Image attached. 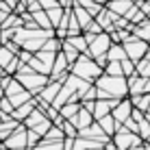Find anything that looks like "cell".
<instances>
[{
  "instance_id": "cell-1",
  "label": "cell",
  "mask_w": 150,
  "mask_h": 150,
  "mask_svg": "<svg viewBox=\"0 0 150 150\" xmlns=\"http://www.w3.org/2000/svg\"><path fill=\"white\" fill-rule=\"evenodd\" d=\"M68 70H70V74L79 76L83 81H89V83H94L98 76L102 74V68H98L96 61L91 59L89 54H79V59H76Z\"/></svg>"
},
{
  "instance_id": "cell-2",
  "label": "cell",
  "mask_w": 150,
  "mask_h": 150,
  "mask_svg": "<svg viewBox=\"0 0 150 150\" xmlns=\"http://www.w3.org/2000/svg\"><path fill=\"white\" fill-rule=\"evenodd\" d=\"M13 79L20 83V85L24 87V89H28L30 94H39L41 91V87L46 85L50 79H48V74H39V72H28V74H13Z\"/></svg>"
},
{
  "instance_id": "cell-3",
  "label": "cell",
  "mask_w": 150,
  "mask_h": 150,
  "mask_svg": "<svg viewBox=\"0 0 150 150\" xmlns=\"http://www.w3.org/2000/svg\"><path fill=\"white\" fill-rule=\"evenodd\" d=\"M122 48H124V52H126V57L131 61H139L144 54L148 52V48H150V44H146L144 39H139V37H135V35H128L126 39L122 41Z\"/></svg>"
},
{
  "instance_id": "cell-4",
  "label": "cell",
  "mask_w": 150,
  "mask_h": 150,
  "mask_svg": "<svg viewBox=\"0 0 150 150\" xmlns=\"http://www.w3.org/2000/svg\"><path fill=\"white\" fill-rule=\"evenodd\" d=\"M111 142L117 146V150H126V148H131V146H139L144 139L139 137L137 133H131V131H126L122 124H117L115 133L111 135Z\"/></svg>"
},
{
  "instance_id": "cell-5",
  "label": "cell",
  "mask_w": 150,
  "mask_h": 150,
  "mask_svg": "<svg viewBox=\"0 0 150 150\" xmlns=\"http://www.w3.org/2000/svg\"><path fill=\"white\" fill-rule=\"evenodd\" d=\"M0 144H2L4 148H9V150L26 148V126H24V124L20 122L18 126H15L13 131L9 133V137H7V139H2Z\"/></svg>"
},
{
  "instance_id": "cell-6",
  "label": "cell",
  "mask_w": 150,
  "mask_h": 150,
  "mask_svg": "<svg viewBox=\"0 0 150 150\" xmlns=\"http://www.w3.org/2000/svg\"><path fill=\"white\" fill-rule=\"evenodd\" d=\"M109 46H111L109 33H105V30H102V33H98L96 37L87 44V52H85V54H89L91 59H94V57H98V54H105Z\"/></svg>"
},
{
  "instance_id": "cell-7",
  "label": "cell",
  "mask_w": 150,
  "mask_h": 150,
  "mask_svg": "<svg viewBox=\"0 0 150 150\" xmlns=\"http://www.w3.org/2000/svg\"><path fill=\"white\" fill-rule=\"evenodd\" d=\"M131 111H133V102H131V98L128 96H124L120 98V100L115 102V107L111 109V115H113V120L115 122H124L126 117H131Z\"/></svg>"
},
{
  "instance_id": "cell-8",
  "label": "cell",
  "mask_w": 150,
  "mask_h": 150,
  "mask_svg": "<svg viewBox=\"0 0 150 150\" xmlns=\"http://www.w3.org/2000/svg\"><path fill=\"white\" fill-rule=\"evenodd\" d=\"M70 122L74 124V128H76V131H81V128L89 126V124L94 122V115H91V113L87 111V109H83V107H81V109H79V113H76L74 117H70Z\"/></svg>"
},
{
  "instance_id": "cell-9",
  "label": "cell",
  "mask_w": 150,
  "mask_h": 150,
  "mask_svg": "<svg viewBox=\"0 0 150 150\" xmlns=\"http://www.w3.org/2000/svg\"><path fill=\"white\" fill-rule=\"evenodd\" d=\"M131 33L135 35V37L144 39L146 44H150V20L146 18V20H142L139 24H133V26H131Z\"/></svg>"
},
{
  "instance_id": "cell-10",
  "label": "cell",
  "mask_w": 150,
  "mask_h": 150,
  "mask_svg": "<svg viewBox=\"0 0 150 150\" xmlns=\"http://www.w3.org/2000/svg\"><path fill=\"white\" fill-rule=\"evenodd\" d=\"M70 9H72V13H74V18H76V22H79L81 30H85V28H87V24H89L94 18H91V15L87 13L85 9L81 7V4H76V2H72V7H70Z\"/></svg>"
},
{
  "instance_id": "cell-11",
  "label": "cell",
  "mask_w": 150,
  "mask_h": 150,
  "mask_svg": "<svg viewBox=\"0 0 150 150\" xmlns=\"http://www.w3.org/2000/svg\"><path fill=\"white\" fill-rule=\"evenodd\" d=\"M35 109V100L30 98V100H26V102H22V105H18V107H13V111H11V117L13 120H18V122H22L24 117L28 115L30 111Z\"/></svg>"
},
{
  "instance_id": "cell-12",
  "label": "cell",
  "mask_w": 150,
  "mask_h": 150,
  "mask_svg": "<svg viewBox=\"0 0 150 150\" xmlns=\"http://www.w3.org/2000/svg\"><path fill=\"white\" fill-rule=\"evenodd\" d=\"M98 126H100L102 128V133H105V135L107 137H111L113 135V133H115V128H117V124H120V122H115V120H113V115H111V113H107V115H102V117H98Z\"/></svg>"
},
{
  "instance_id": "cell-13",
  "label": "cell",
  "mask_w": 150,
  "mask_h": 150,
  "mask_svg": "<svg viewBox=\"0 0 150 150\" xmlns=\"http://www.w3.org/2000/svg\"><path fill=\"white\" fill-rule=\"evenodd\" d=\"M79 109H81V100H68L59 107V115L63 120H70V117H74L79 113Z\"/></svg>"
},
{
  "instance_id": "cell-14",
  "label": "cell",
  "mask_w": 150,
  "mask_h": 150,
  "mask_svg": "<svg viewBox=\"0 0 150 150\" xmlns=\"http://www.w3.org/2000/svg\"><path fill=\"white\" fill-rule=\"evenodd\" d=\"M131 4H133V0H109L105 7L109 9V11H113L115 15H124L131 9Z\"/></svg>"
},
{
  "instance_id": "cell-15",
  "label": "cell",
  "mask_w": 150,
  "mask_h": 150,
  "mask_svg": "<svg viewBox=\"0 0 150 150\" xmlns=\"http://www.w3.org/2000/svg\"><path fill=\"white\" fill-rule=\"evenodd\" d=\"M63 13H65V7H61V4H57V7H52V9H46V15H48V22H50V26H52V28L59 26Z\"/></svg>"
},
{
  "instance_id": "cell-16",
  "label": "cell",
  "mask_w": 150,
  "mask_h": 150,
  "mask_svg": "<svg viewBox=\"0 0 150 150\" xmlns=\"http://www.w3.org/2000/svg\"><path fill=\"white\" fill-rule=\"evenodd\" d=\"M20 26H22V15H18L13 11L0 20V28H20Z\"/></svg>"
},
{
  "instance_id": "cell-17",
  "label": "cell",
  "mask_w": 150,
  "mask_h": 150,
  "mask_svg": "<svg viewBox=\"0 0 150 150\" xmlns=\"http://www.w3.org/2000/svg\"><path fill=\"white\" fill-rule=\"evenodd\" d=\"M61 52H63L65 61H68V68H70L72 63H74L76 59H79V54H81L79 50H76V48H72V46H70V44H68L65 39H61Z\"/></svg>"
},
{
  "instance_id": "cell-18",
  "label": "cell",
  "mask_w": 150,
  "mask_h": 150,
  "mask_svg": "<svg viewBox=\"0 0 150 150\" xmlns=\"http://www.w3.org/2000/svg\"><path fill=\"white\" fill-rule=\"evenodd\" d=\"M65 41H68L72 48H76L81 54L87 52V41H85V37H83V33H79V35H70V37H65Z\"/></svg>"
},
{
  "instance_id": "cell-19",
  "label": "cell",
  "mask_w": 150,
  "mask_h": 150,
  "mask_svg": "<svg viewBox=\"0 0 150 150\" xmlns=\"http://www.w3.org/2000/svg\"><path fill=\"white\" fill-rule=\"evenodd\" d=\"M107 61H122L124 57H126V52H124L122 44H111L109 48H107Z\"/></svg>"
},
{
  "instance_id": "cell-20",
  "label": "cell",
  "mask_w": 150,
  "mask_h": 150,
  "mask_svg": "<svg viewBox=\"0 0 150 150\" xmlns=\"http://www.w3.org/2000/svg\"><path fill=\"white\" fill-rule=\"evenodd\" d=\"M128 98H131V102H133V107H135V109H139L142 113H146V111H148L150 94H139V96H128Z\"/></svg>"
},
{
  "instance_id": "cell-21",
  "label": "cell",
  "mask_w": 150,
  "mask_h": 150,
  "mask_svg": "<svg viewBox=\"0 0 150 150\" xmlns=\"http://www.w3.org/2000/svg\"><path fill=\"white\" fill-rule=\"evenodd\" d=\"M30 18L35 20V24H37L39 28H52V26H50V22H48V15H46L44 9H37V11H33V13H30Z\"/></svg>"
},
{
  "instance_id": "cell-22",
  "label": "cell",
  "mask_w": 150,
  "mask_h": 150,
  "mask_svg": "<svg viewBox=\"0 0 150 150\" xmlns=\"http://www.w3.org/2000/svg\"><path fill=\"white\" fill-rule=\"evenodd\" d=\"M39 50H48V52H59V50H61V39H57L54 35H52V37H48V39L44 41V46H41Z\"/></svg>"
},
{
  "instance_id": "cell-23",
  "label": "cell",
  "mask_w": 150,
  "mask_h": 150,
  "mask_svg": "<svg viewBox=\"0 0 150 150\" xmlns=\"http://www.w3.org/2000/svg\"><path fill=\"white\" fill-rule=\"evenodd\" d=\"M102 72L109 76H122V68H120V61H107V65L102 68Z\"/></svg>"
},
{
  "instance_id": "cell-24",
  "label": "cell",
  "mask_w": 150,
  "mask_h": 150,
  "mask_svg": "<svg viewBox=\"0 0 150 150\" xmlns=\"http://www.w3.org/2000/svg\"><path fill=\"white\" fill-rule=\"evenodd\" d=\"M120 68H122V76H131V74H135V61H131L128 57H124L120 61Z\"/></svg>"
},
{
  "instance_id": "cell-25",
  "label": "cell",
  "mask_w": 150,
  "mask_h": 150,
  "mask_svg": "<svg viewBox=\"0 0 150 150\" xmlns=\"http://www.w3.org/2000/svg\"><path fill=\"white\" fill-rule=\"evenodd\" d=\"M137 135L142 137V139H146V137L150 135V124H148V120H146V115L137 122Z\"/></svg>"
},
{
  "instance_id": "cell-26",
  "label": "cell",
  "mask_w": 150,
  "mask_h": 150,
  "mask_svg": "<svg viewBox=\"0 0 150 150\" xmlns=\"http://www.w3.org/2000/svg\"><path fill=\"white\" fill-rule=\"evenodd\" d=\"M13 57H15V54L7 48V46H0V68H4V65L13 59Z\"/></svg>"
},
{
  "instance_id": "cell-27",
  "label": "cell",
  "mask_w": 150,
  "mask_h": 150,
  "mask_svg": "<svg viewBox=\"0 0 150 150\" xmlns=\"http://www.w3.org/2000/svg\"><path fill=\"white\" fill-rule=\"evenodd\" d=\"M61 131H63L65 137H76V135H79V131L74 128V124H72L70 120H63V124H61Z\"/></svg>"
},
{
  "instance_id": "cell-28",
  "label": "cell",
  "mask_w": 150,
  "mask_h": 150,
  "mask_svg": "<svg viewBox=\"0 0 150 150\" xmlns=\"http://www.w3.org/2000/svg\"><path fill=\"white\" fill-rule=\"evenodd\" d=\"M37 142H39V135L33 131V128H26V150L28 148H35V146H37Z\"/></svg>"
},
{
  "instance_id": "cell-29",
  "label": "cell",
  "mask_w": 150,
  "mask_h": 150,
  "mask_svg": "<svg viewBox=\"0 0 150 150\" xmlns=\"http://www.w3.org/2000/svg\"><path fill=\"white\" fill-rule=\"evenodd\" d=\"M50 124H52L50 120H44V122H39L37 126H33V131H35V133H37V135L41 137V135H44V133H46V131L50 128Z\"/></svg>"
},
{
  "instance_id": "cell-30",
  "label": "cell",
  "mask_w": 150,
  "mask_h": 150,
  "mask_svg": "<svg viewBox=\"0 0 150 150\" xmlns=\"http://www.w3.org/2000/svg\"><path fill=\"white\" fill-rule=\"evenodd\" d=\"M15 57H18V61H20V63H28V61L33 59V52H28V50L20 48V52L15 54Z\"/></svg>"
},
{
  "instance_id": "cell-31",
  "label": "cell",
  "mask_w": 150,
  "mask_h": 150,
  "mask_svg": "<svg viewBox=\"0 0 150 150\" xmlns=\"http://www.w3.org/2000/svg\"><path fill=\"white\" fill-rule=\"evenodd\" d=\"M37 2H39V7L44 9V11H46V9H52V7H57V4H59L57 0H37Z\"/></svg>"
},
{
  "instance_id": "cell-32",
  "label": "cell",
  "mask_w": 150,
  "mask_h": 150,
  "mask_svg": "<svg viewBox=\"0 0 150 150\" xmlns=\"http://www.w3.org/2000/svg\"><path fill=\"white\" fill-rule=\"evenodd\" d=\"M57 2H59L61 7H65V9H68V7H72V0H57Z\"/></svg>"
},
{
  "instance_id": "cell-33",
  "label": "cell",
  "mask_w": 150,
  "mask_h": 150,
  "mask_svg": "<svg viewBox=\"0 0 150 150\" xmlns=\"http://www.w3.org/2000/svg\"><path fill=\"white\" fill-rule=\"evenodd\" d=\"M4 2H7V4H9V7H11V9H13V7H15V4H18V0H4Z\"/></svg>"
},
{
  "instance_id": "cell-34",
  "label": "cell",
  "mask_w": 150,
  "mask_h": 150,
  "mask_svg": "<svg viewBox=\"0 0 150 150\" xmlns=\"http://www.w3.org/2000/svg\"><path fill=\"white\" fill-rule=\"evenodd\" d=\"M126 150H144V146L139 144V146H131V148H126Z\"/></svg>"
},
{
  "instance_id": "cell-35",
  "label": "cell",
  "mask_w": 150,
  "mask_h": 150,
  "mask_svg": "<svg viewBox=\"0 0 150 150\" xmlns=\"http://www.w3.org/2000/svg\"><path fill=\"white\" fill-rule=\"evenodd\" d=\"M142 146H144V150H150V144H146V142H142Z\"/></svg>"
},
{
  "instance_id": "cell-36",
  "label": "cell",
  "mask_w": 150,
  "mask_h": 150,
  "mask_svg": "<svg viewBox=\"0 0 150 150\" xmlns=\"http://www.w3.org/2000/svg\"><path fill=\"white\" fill-rule=\"evenodd\" d=\"M94 2H98V4H107L109 0H94Z\"/></svg>"
},
{
  "instance_id": "cell-37",
  "label": "cell",
  "mask_w": 150,
  "mask_h": 150,
  "mask_svg": "<svg viewBox=\"0 0 150 150\" xmlns=\"http://www.w3.org/2000/svg\"><path fill=\"white\" fill-rule=\"evenodd\" d=\"M4 96V89H2V87H0V98H2Z\"/></svg>"
},
{
  "instance_id": "cell-38",
  "label": "cell",
  "mask_w": 150,
  "mask_h": 150,
  "mask_svg": "<svg viewBox=\"0 0 150 150\" xmlns=\"http://www.w3.org/2000/svg\"><path fill=\"white\" fill-rule=\"evenodd\" d=\"M0 122H2V117H0Z\"/></svg>"
},
{
  "instance_id": "cell-39",
  "label": "cell",
  "mask_w": 150,
  "mask_h": 150,
  "mask_svg": "<svg viewBox=\"0 0 150 150\" xmlns=\"http://www.w3.org/2000/svg\"><path fill=\"white\" fill-rule=\"evenodd\" d=\"M22 2H24V0H22ZM24 4H26V2H24Z\"/></svg>"
},
{
  "instance_id": "cell-40",
  "label": "cell",
  "mask_w": 150,
  "mask_h": 150,
  "mask_svg": "<svg viewBox=\"0 0 150 150\" xmlns=\"http://www.w3.org/2000/svg\"><path fill=\"white\" fill-rule=\"evenodd\" d=\"M0 46H2V44H0Z\"/></svg>"
}]
</instances>
